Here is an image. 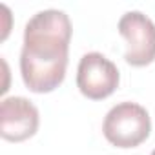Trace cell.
Wrapping results in <instances>:
<instances>
[{
	"instance_id": "obj_1",
	"label": "cell",
	"mask_w": 155,
	"mask_h": 155,
	"mask_svg": "<svg viewBox=\"0 0 155 155\" xmlns=\"http://www.w3.org/2000/svg\"><path fill=\"white\" fill-rule=\"evenodd\" d=\"M71 22L64 11L46 9L29 18L20 51V75L33 93L57 90L68 68Z\"/></svg>"
},
{
	"instance_id": "obj_5",
	"label": "cell",
	"mask_w": 155,
	"mask_h": 155,
	"mask_svg": "<svg viewBox=\"0 0 155 155\" xmlns=\"http://www.w3.org/2000/svg\"><path fill=\"white\" fill-rule=\"evenodd\" d=\"M38 110L26 97H8L0 104V135L9 142H22L38 130Z\"/></svg>"
},
{
	"instance_id": "obj_6",
	"label": "cell",
	"mask_w": 155,
	"mask_h": 155,
	"mask_svg": "<svg viewBox=\"0 0 155 155\" xmlns=\"http://www.w3.org/2000/svg\"><path fill=\"white\" fill-rule=\"evenodd\" d=\"M151 155H155V150H153V151H151Z\"/></svg>"
},
{
	"instance_id": "obj_4",
	"label": "cell",
	"mask_w": 155,
	"mask_h": 155,
	"mask_svg": "<svg viewBox=\"0 0 155 155\" xmlns=\"http://www.w3.org/2000/svg\"><path fill=\"white\" fill-rule=\"evenodd\" d=\"M119 33L126 40L124 60L135 68L155 60V24L140 11H128L119 20Z\"/></svg>"
},
{
	"instance_id": "obj_2",
	"label": "cell",
	"mask_w": 155,
	"mask_h": 155,
	"mask_svg": "<svg viewBox=\"0 0 155 155\" xmlns=\"http://www.w3.org/2000/svg\"><path fill=\"white\" fill-rule=\"evenodd\" d=\"M150 113L137 102H120L113 106L106 113L102 124L106 140L117 148H135L150 137Z\"/></svg>"
},
{
	"instance_id": "obj_3",
	"label": "cell",
	"mask_w": 155,
	"mask_h": 155,
	"mask_svg": "<svg viewBox=\"0 0 155 155\" xmlns=\"http://www.w3.org/2000/svg\"><path fill=\"white\" fill-rule=\"evenodd\" d=\"M120 81L117 66L102 53H86L77 68V88L91 101H102L110 97Z\"/></svg>"
}]
</instances>
